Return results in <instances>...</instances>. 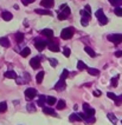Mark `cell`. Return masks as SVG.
Masks as SVG:
<instances>
[{"instance_id": "obj_1", "label": "cell", "mask_w": 122, "mask_h": 125, "mask_svg": "<svg viewBox=\"0 0 122 125\" xmlns=\"http://www.w3.org/2000/svg\"><path fill=\"white\" fill-rule=\"evenodd\" d=\"M74 35V29L72 27H68V29H64L61 33V38L64 40H68V39H71Z\"/></svg>"}, {"instance_id": "obj_2", "label": "cell", "mask_w": 122, "mask_h": 125, "mask_svg": "<svg viewBox=\"0 0 122 125\" xmlns=\"http://www.w3.org/2000/svg\"><path fill=\"white\" fill-rule=\"evenodd\" d=\"M96 18L98 19V21H100L101 25H106V24H108V19H107V17L104 15L103 10L100 8L98 11H96Z\"/></svg>"}, {"instance_id": "obj_3", "label": "cell", "mask_w": 122, "mask_h": 125, "mask_svg": "<svg viewBox=\"0 0 122 125\" xmlns=\"http://www.w3.org/2000/svg\"><path fill=\"white\" fill-rule=\"evenodd\" d=\"M34 46H36V48H37L38 51H43V50L48 46V41H45V40H40V39H37V40L34 41Z\"/></svg>"}, {"instance_id": "obj_4", "label": "cell", "mask_w": 122, "mask_h": 125, "mask_svg": "<svg viewBox=\"0 0 122 125\" xmlns=\"http://www.w3.org/2000/svg\"><path fill=\"white\" fill-rule=\"evenodd\" d=\"M108 40L111 43H115V44H120V43H122V34H109Z\"/></svg>"}, {"instance_id": "obj_5", "label": "cell", "mask_w": 122, "mask_h": 125, "mask_svg": "<svg viewBox=\"0 0 122 125\" xmlns=\"http://www.w3.org/2000/svg\"><path fill=\"white\" fill-rule=\"evenodd\" d=\"M48 46H49V50L52 51V52H58L59 51V46L57 43H53L52 41V38H50V40H48Z\"/></svg>"}, {"instance_id": "obj_6", "label": "cell", "mask_w": 122, "mask_h": 125, "mask_svg": "<svg viewBox=\"0 0 122 125\" xmlns=\"http://www.w3.org/2000/svg\"><path fill=\"white\" fill-rule=\"evenodd\" d=\"M30 65L32 66V68L37 70L40 67V60H39V57H34L30 60Z\"/></svg>"}, {"instance_id": "obj_7", "label": "cell", "mask_w": 122, "mask_h": 125, "mask_svg": "<svg viewBox=\"0 0 122 125\" xmlns=\"http://www.w3.org/2000/svg\"><path fill=\"white\" fill-rule=\"evenodd\" d=\"M25 96H26V98L27 99H33L36 96H37V91L34 90V89H26L25 90Z\"/></svg>"}, {"instance_id": "obj_8", "label": "cell", "mask_w": 122, "mask_h": 125, "mask_svg": "<svg viewBox=\"0 0 122 125\" xmlns=\"http://www.w3.org/2000/svg\"><path fill=\"white\" fill-rule=\"evenodd\" d=\"M1 17H2V19H4L5 21H10V20H12V18H13L12 13L8 12V11H4V12L1 13Z\"/></svg>"}, {"instance_id": "obj_9", "label": "cell", "mask_w": 122, "mask_h": 125, "mask_svg": "<svg viewBox=\"0 0 122 125\" xmlns=\"http://www.w3.org/2000/svg\"><path fill=\"white\" fill-rule=\"evenodd\" d=\"M43 112L45 113V115H50V116H53V117H57V115H56V111L55 110H52L50 106L49 107H43Z\"/></svg>"}, {"instance_id": "obj_10", "label": "cell", "mask_w": 122, "mask_h": 125, "mask_svg": "<svg viewBox=\"0 0 122 125\" xmlns=\"http://www.w3.org/2000/svg\"><path fill=\"white\" fill-rule=\"evenodd\" d=\"M65 82L63 80V79H61L57 84H56V86H55V90H57V91H63V90H65Z\"/></svg>"}, {"instance_id": "obj_11", "label": "cell", "mask_w": 122, "mask_h": 125, "mask_svg": "<svg viewBox=\"0 0 122 125\" xmlns=\"http://www.w3.org/2000/svg\"><path fill=\"white\" fill-rule=\"evenodd\" d=\"M53 0H42L40 1V5L43 6V7H46V8H51L52 6H53Z\"/></svg>"}, {"instance_id": "obj_12", "label": "cell", "mask_w": 122, "mask_h": 125, "mask_svg": "<svg viewBox=\"0 0 122 125\" xmlns=\"http://www.w3.org/2000/svg\"><path fill=\"white\" fill-rule=\"evenodd\" d=\"M34 12H36L37 14H42V15H52L51 11H49V10H42V8H37V10H34Z\"/></svg>"}, {"instance_id": "obj_13", "label": "cell", "mask_w": 122, "mask_h": 125, "mask_svg": "<svg viewBox=\"0 0 122 125\" xmlns=\"http://www.w3.org/2000/svg\"><path fill=\"white\" fill-rule=\"evenodd\" d=\"M42 34H43V35H45V37H48V38L50 39V38H52V37H53V31H52V30H50V29H44V30L42 31Z\"/></svg>"}, {"instance_id": "obj_14", "label": "cell", "mask_w": 122, "mask_h": 125, "mask_svg": "<svg viewBox=\"0 0 122 125\" xmlns=\"http://www.w3.org/2000/svg\"><path fill=\"white\" fill-rule=\"evenodd\" d=\"M5 77L8 79H17V73L14 71H7L5 72Z\"/></svg>"}, {"instance_id": "obj_15", "label": "cell", "mask_w": 122, "mask_h": 125, "mask_svg": "<svg viewBox=\"0 0 122 125\" xmlns=\"http://www.w3.org/2000/svg\"><path fill=\"white\" fill-rule=\"evenodd\" d=\"M69 119H70V122H80V120H83V119L80 117L78 113H72V115H70Z\"/></svg>"}, {"instance_id": "obj_16", "label": "cell", "mask_w": 122, "mask_h": 125, "mask_svg": "<svg viewBox=\"0 0 122 125\" xmlns=\"http://www.w3.org/2000/svg\"><path fill=\"white\" fill-rule=\"evenodd\" d=\"M0 45L1 46H4V47H10V40L6 38V37H2V38H0Z\"/></svg>"}, {"instance_id": "obj_17", "label": "cell", "mask_w": 122, "mask_h": 125, "mask_svg": "<svg viewBox=\"0 0 122 125\" xmlns=\"http://www.w3.org/2000/svg\"><path fill=\"white\" fill-rule=\"evenodd\" d=\"M44 103H46V97H45L44 94H42V96H39V98H38V101H37V104H38L39 106L44 107Z\"/></svg>"}, {"instance_id": "obj_18", "label": "cell", "mask_w": 122, "mask_h": 125, "mask_svg": "<svg viewBox=\"0 0 122 125\" xmlns=\"http://www.w3.org/2000/svg\"><path fill=\"white\" fill-rule=\"evenodd\" d=\"M56 103H57V99H56L55 97H46V104H48L49 106L55 105Z\"/></svg>"}, {"instance_id": "obj_19", "label": "cell", "mask_w": 122, "mask_h": 125, "mask_svg": "<svg viewBox=\"0 0 122 125\" xmlns=\"http://www.w3.org/2000/svg\"><path fill=\"white\" fill-rule=\"evenodd\" d=\"M87 71H88V73H89V74H91V76H98V74H100V71H98L97 68L87 67Z\"/></svg>"}, {"instance_id": "obj_20", "label": "cell", "mask_w": 122, "mask_h": 125, "mask_svg": "<svg viewBox=\"0 0 122 125\" xmlns=\"http://www.w3.org/2000/svg\"><path fill=\"white\" fill-rule=\"evenodd\" d=\"M84 51H85V52H87V53H88V54H89L90 57H92V58H94V57L96 56L95 51L92 50L91 47H89V46H85V47H84Z\"/></svg>"}, {"instance_id": "obj_21", "label": "cell", "mask_w": 122, "mask_h": 125, "mask_svg": "<svg viewBox=\"0 0 122 125\" xmlns=\"http://www.w3.org/2000/svg\"><path fill=\"white\" fill-rule=\"evenodd\" d=\"M44 74H45V73H44V71H40V72L37 74V78H36V80H37V83H38V84H40V83L43 82Z\"/></svg>"}, {"instance_id": "obj_22", "label": "cell", "mask_w": 122, "mask_h": 125, "mask_svg": "<svg viewBox=\"0 0 122 125\" xmlns=\"http://www.w3.org/2000/svg\"><path fill=\"white\" fill-rule=\"evenodd\" d=\"M61 10H62V13H64L65 15H69V14H70V8H69L66 5H62Z\"/></svg>"}, {"instance_id": "obj_23", "label": "cell", "mask_w": 122, "mask_h": 125, "mask_svg": "<svg viewBox=\"0 0 122 125\" xmlns=\"http://www.w3.org/2000/svg\"><path fill=\"white\" fill-rule=\"evenodd\" d=\"M87 67H88V66L82 62V60H78V62H77V68H78V70H81V71H82V70H85Z\"/></svg>"}, {"instance_id": "obj_24", "label": "cell", "mask_w": 122, "mask_h": 125, "mask_svg": "<svg viewBox=\"0 0 122 125\" xmlns=\"http://www.w3.org/2000/svg\"><path fill=\"white\" fill-rule=\"evenodd\" d=\"M107 117H108V119L111 122V123H114V124H116V122H117V118L113 115V113H108L107 115Z\"/></svg>"}, {"instance_id": "obj_25", "label": "cell", "mask_w": 122, "mask_h": 125, "mask_svg": "<svg viewBox=\"0 0 122 125\" xmlns=\"http://www.w3.org/2000/svg\"><path fill=\"white\" fill-rule=\"evenodd\" d=\"M30 52H31L30 48H29V47H25V48H24V50H23V51L20 52V54H21V57L26 58V57H27V56L30 54Z\"/></svg>"}, {"instance_id": "obj_26", "label": "cell", "mask_w": 122, "mask_h": 125, "mask_svg": "<svg viewBox=\"0 0 122 125\" xmlns=\"http://www.w3.org/2000/svg\"><path fill=\"white\" fill-rule=\"evenodd\" d=\"M108 1L115 7H119L120 5H122V0H108Z\"/></svg>"}, {"instance_id": "obj_27", "label": "cell", "mask_w": 122, "mask_h": 125, "mask_svg": "<svg viewBox=\"0 0 122 125\" xmlns=\"http://www.w3.org/2000/svg\"><path fill=\"white\" fill-rule=\"evenodd\" d=\"M16 39H17V41H18V43H21V41L24 40V34H23V33H20V32L16 33Z\"/></svg>"}, {"instance_id": "obj_28", "label": "cell", "mask_w": 122, "mask_h": 125, "mask_svg": "<svg viewBox=\"0 0 122 125\" xmlns=\"http://www.w3.org/2000/svg\"><path fill=\"white\" fill-rule=\"evenodd\" d=\"M7 110V103L6 101H1L0 103V113L1 112H5Z\"/></svg>"}, {"instance_id": "obj_29", "label": "cell", "mask_w": 122, "mask_h": 125, "mask_svg": "<svg viewBox=\"0 0 122 125\" xmlns=\"http://www.w3.org/2000/svg\"><path fill=\"white\" fill-rule=\"evenodd\" d=\"M65 101L64 100H58V103H57V109L58 110H63V109H65Z\"/></svg>"}, {"instance_id": "obj_30", "label": "cell", "mask_w": 122, "mask_h": 125, "mask_svg": "<svg viewBox=\"0 0 122 125\" xmlns=\"http://www.w3.org/2000/svg\"><path fill=\"white\" fill-rule=\"evenodd\" d=\"M63 54H64L65 57H70V54H71V51H70V48L65 46V47L63 48Z\"/></svg>"}, {"instance_id": "obj_31", "label": "cell", "mask_w": 122, "mask_h": 125, "mask_svg": "<svg viewBox=\"0 0 122 125\" xmlns=\"http://www.w3.org/2000/svg\"><path fill=\"white\" fill-rule=\"evenodd\" d=\"M117 80H119V76H116V77H114V78H111V86L113 87H116L117 86Z\"/></svg>"}, {"instance_id": "obj_32", "label": "cell", "mask_w": 122, "mask_h": 125, "mask_svg": "<svg viewBox=\"0 0 122 125\" xmlns=\"http://www.w3.org/2000/svg\"><path fill=\"white\" fill-rule=\"evenodd\" d=\"M68 77H69V71H68V70L65 68V70H63V72H62L61 79H63V80H64V79H66Z\"/></svg>"}, {"instance_id": "obj_33", "label": "cell", "mask_w": 122, "mask_h": 125, "mask_svg": "<svg viewBox=\"0 0 122 125\" xmlns=\"http://www.w3.org/2000/svg\"><path fill=\"white\" fill-rule=\"evenodd\" d=\"M114 13H115L117 17H122V8H121V7H115Z\"/></svg>"}, {"instance_id": "obj_34", "label": "cell", "mask_w": 122, "mask_h": 125, "mask_svg": "<svg viewBox=\"0 0 122 125\" xmlns=\"http://www.w3.org/2000/svg\"><path fill=\"white\" fill-rule=\"evenodd\" d=\"M81 24H82V26H88V24H89V19L88 18H82L81 19Z\"/></svg>"}, {"instance_id": "obj_35", "label": "cell", "mask_w": 122, "mask_h": 125, "mask_svg": "<svg viewBox=\"0 0 122 125\" xmlns=\"http://www.w3.org/2000/svg\"><path fill=\"white\" fill-rule=\"evenodd\" d=\"M94 115H95V110L90 107V109L87 111V116H88V117H94Z\"/></svg>"}, {"instance_id": "obj_36", "label": "cell", "mask_w": 122, "mask_h": 125, "mask_svg": "<svg viewBox=\"0 0 122 125\" xmlns=\"http://www.w3.org/2000/svg\"><path fill=\"white\" fill-rule=\"evenodd\" d=\"M107 96H108V98H110V99H113V100H116V98H117V96L114 94L113 92H108Z\"/></svg>"}, {"instance_id": "obj_37", "label": "cell", "mask_w": 122, "mask_h": 125, "mask_svg": "<svg viewBox=\"0 0 122 125\" xmlns=\"http://www.w3.org/2000/svg\"><path fill=\"white\" fill-rule=\"evenodd\" d=\"M49 62H51V66H52V67H55V66L58 64V62H57L56 59H53V58H49Z\"/></svg>"}, {"instance_id": "obj_38", "label": "cell", "mask_w": 122, "mask_h": 125, "mask_svg": "<svg viewBox=\"0 0 122 125\" xmlns=\"http://www.w3.org/2000/svg\"><path fill=\"white\" fill-rule=\"evenodd\" d=\"M122 103V94L121 96H117V98H116V100H115V104L119 106V105H121Z\"/></svg>"}, {"instance_id": "obj_39", "label": "cell", "mask_w": 122, "mask_h": 125, "mask_svg": "<svg viewBox=\"0 0 122 125\" xmlns=\"http://www.w3.org/2000/svg\"><path fill=\"white\" fill-rule=\"evenodd\" d=\"M66 17H68V15H65V14H64V13H62V12L58 13V19H59V20H65V19H66Z\"/></svg>"}, {"instance_id": "obj_40", "label": "cell", "mask_w": 122, "mask_h": 125, "mask_svg": "<svg viewBox=\"0 0 122 125\" xmlns=\"http://www.w3.org/2000/svg\"><path fill=\"white\" fill-rule=\"evenodd\" d=\"M27 110H29L30 112H34V111H36V107H34L33 104H29V105H27Z\"/></svg>"}, {"instance_id": "obj_41", "label": "cell", "mask_w": 122, "mask_h": 125, "mask_svg": "<svg viewBox=\"0 0 122 125\" xmlns=\"http://www.w3.org/2000/svg\"><path fill=\"white\" fill-rule=\"evenodd\" d=\"M34 0H21V2H23V5H25V6H27L29 4H32Z\"/></svg>"}, {"instance_id": "obj_42", "label": "cell", "mask_w": 122, "mask_h": 125, "mask_svg": "<svg viewBox=\"0 0 122 125\" xmlns=\"http://www.w3.org/2000/svg\"><path fill=\"white\" fill-rule=\"evenodd\" d=\"M89 109H90V106H89V104H88V103H84V104H83V110H84V111L87 112V111H88Z\"/></svg>"}, {"instance_id": "obj_43", "label": "cell", "mask_w": 122, "mask_h": 125, "mask_svg": "<svg viewBox=\"0 0 122 125\" xmlns=\"http://www.w3.org/2000/svg\"><path fill=\"white\" fill-rule=\"evenodd\" d=\"M85 122H87V123H95V118H94V117H88Z\"/></svg>"}, {"instance_id": "obj_44", "label": "cell", "mask_w": 122, "mask_h": 125, "mask_svg": "<svg viewBox=\"0 0 122 125\" xmlns=\"http://www.w3.org/2000/svg\"><path fill=\"white\" fill-rule=\"evenodd\" d=\"M101 91H98V90H95L94 91V96H96V97H101Z\"/></svg>"}, {"instance_id": "obj_45", "label": "cell", "mask_w": 122, "mask_h": 125, "mask_svg": "<svg viewBox=\"0 0 122 125\" xmlns=\"http://www.w3.org/2000/svg\"><path fill=\"white\" fill-rule=\"evenodd\" d=\"M84 11H85L87 13H89V14H90V12H91V11H90V6H89V5H87V6L84 7Z\"/></svg>"}, {"instance_id": "obj_46", "label": "cell", "mask_w": 122, "mask_h": 125, "mask_svg": "<svg viewBox=\"0 0 122 125\" xmlns=\"http://www.w3.org/2000/svg\"><path fill=\"white\" fill-rule=\"evenodd\" d=\"M115 57H117V58L122 57V51H117V52H115Z\"/></svg>"}, {"instance_id": "obj_47", "label": "cell", "mask_w": 122, "mask_h": 125, "mask_svg": "<svg viewBox=\"0 0 122 125\" xmlns=\"http://www.w3.org/2000/svg\"><path fill=\"white\" fill-rule=\"evenodd\" d=\"M24 76H25V82H29V80H31V78L29 77V73H25Z\"/></svg>"}, {"instance_id": "obj_48", "label": "cell", "mask_w": 122, "mask_h": 125, "mask_svg": "<svg viewBox=\"0 0 122 125\" xmlns=\"http://www.w3.org/2000/svg\"><path fill=\"white\" fill-rule=\"evenodd\" d=\"M121 123H122V120H121Z\"/></svg>"}]
</instances>
